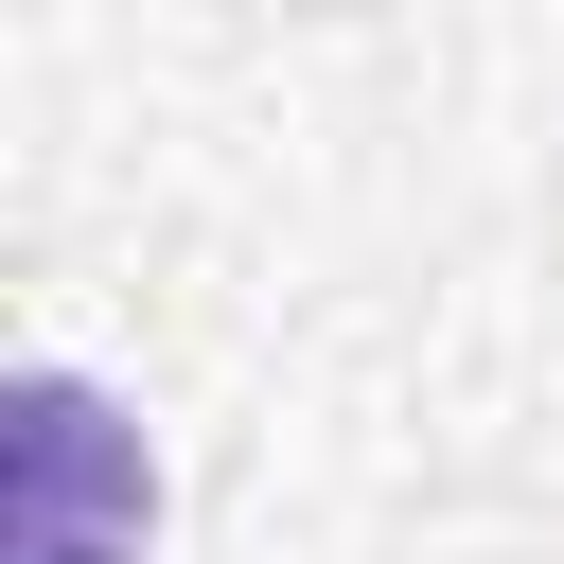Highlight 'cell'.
<instances>
[{"label":"cell","instance_id":"1","mask_svg":"<svg viewBox=\"0 0 564 564\" xmlns=\"http://www.w3.org/2000/svg\"><path fill=\"white\" fill-rule=\"evenodd\" d=\"M141 441L106 423V388L70 370H18V564H141Z\"/></svg>","mask_w":564,"mask_h":564}]
</instances>
